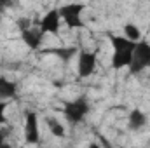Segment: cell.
I'll return each mask as SVG.
<instances>
[{
  "label": "cell",
  "mask_w": 150,
  "mask_h": 148,
  "mask_svg": "<svg viewBox=\"0 0 150 148\" xmlns=\"http://www.w3.org/2000/svg\"><path fill=\"white\" fill-rule=\"evenodd\" d=\"M98 66V56L93 51H80L77 59V73L80 78H89L96 72Z\"/></svg>",
  "instance_id": "5"
},
{
  "label": "cell",
  "mask_w": 150,
  "mask_h": 148,
  "mask_svg": "<svg viewBox=\"0 0 150 148\" xmlns=\"http://www.w3.org/2000/svg\"><path fill=\"white\" fill-rule=\"evenodd\" d=\"M9 136V129H0V147L5 143V138Z\"/></svg>",
  "instance_id": "15"
},
{
  "label": "cell",
  "mask_w": 150,
  "mask_h": 148,
  "mask_svg": "<svg viewBox=\"0 0 150 148\" xmlns=\"http://www.w3.org/2000/svg\"><path fill=\"white\" fill-rule=\"evenodd\" d=\"M21 38H23V42H25L30 49L37 51L38 47L42 45V42H44V32H42L40 28L28 26V28H25V30L21 32Z\"/></svg>",
  "instance_id": "8"
},
{
  "label": "cell",
  "mask_w": 150,
  "mask_h": 148,
  "mask_svg": "<svg viewBox=\"0 0 150 148\" xmlns=\"http://www.w3.org/2000/svg\"><path fill=\"white\" fill-rule=\"evenodd\" d=\"M61 25H63V19H61L59 9H51V11H47V12L42 16V19L38 21V28L44 32V35H58Z\"/></svg>",
  "instance_id": "6"
},
{
  "label": "cell",
  "mask_w": 150,
  "mask_h": 148,
  "mask_svg": "<svg viewBox=\"0 0 150 148\" xmlns=\"http://www.w3.org/2000/svg\"><path fill=\"white\" fill-rule=\"evenodd\" d=\"M82 11H84L82 4H67V5L59 7V14H61L63 25L67 28H70V30L82 28L84 26V23H82Z\"/></svg>",
  "instance_id": "4"
},
{
  "label": "cell",
  "mask_w": 150,
  "mask_h": 148,
  "mask_svg": "<svg viewBox=\"0 0 150 148\" xmlns=\"http://www.w3.org/2000/svg\"><path fill=\"white\" fill-rule=\"evenodd\" d=\"M127 125L131 131H140L147 125V113L140 110V108H134L131 110L129 117H127Z\"/></svg>",
  "instance_id": "9"
},
{
  "label": "cell",
  "mask_w": 150,
  "mask_h": 148,
  "mask_svg": "<svg viewBox=\"0 0 150 148\" xmlns=\"http://www.w3.org/2000/svg\"><path fill=\"white\" fill-rule=\"evenodd\" d=\"M12 4H14V0H0V9H9V7H12Z\"/></svg>",
  "instance_id": "16"
},
{
  "label": "cell",
  "mask_w": 150,
  "mask_h": 148,
  "mask_svg": "<svg viewBox=\"0 0 150 148\" xmlns=\"http://www.w3.org/2000/svg\"><path fill=\"white\" fill-rule=\"evenodd\" d=\"M25 140L28 145H37L40 141V127L38 117L35 111H28L25 117Z\"/></svg>",
  "instance_id": "7"
},
{
  "label": "cell",
  "mask_w": 150,
  "mask_h": 148,
  "mask_svg": "<svg viewBox=\"0 0 150 148\" xmlns=\"http://www.w3.org/2000/svg\"><path fill=\"white\" fill-rule=\"evenodd\" d=\"M49 52L51 54H56L63 61H70L75 54H77V49L75 47H59V49H49Z\"/></svg>",
  "instance_id": "12"
},
{
  "label": "cell",
  "mask_w": 150,
  "mask_h": 148,
  "mask_svg": "<svg viewBox=\"0 0 150 148\" xmlns=\"http://www.w3.org/2000/svg\"><path fill=\"white\" fill-rule=\"evenodd\" d=\"M5 110H7V101H4V99H0V125L2 124H5Z\"/></svg>",
  "instance_id": "14"
},
{
  "label": "cell",
  "mask_w": 150,
  "mask_h": 148,
  "mask_svg": "<svg viewBox=\"0 0 150 148\" xmlns=\"http://www.w3.org/2000/svg\"><path fill=\"white\" fill-rule=\"evenodd\" d=\"M87 113H89V101L86 96H79L72 101L65 103V108H63V115L70 124L82 122L87 117Z\"/></svg>",
  "instance_id": "3"
},
{
  "label": "cell",
  "mask_w": 150,
  "mask_h": 148,
  "mask_svg": "<svg viewBox=\"0 0 150 148\" xmlns=\"http://www.w3.org/2000/svg\"><path fill=\"white\" fill-rule=\"evenodd\" d=\"M47 127H49V131H51L52 136H56V138H63V136H65V125H63L58 118L49 117V118H47Z\"/></svg>",
  "instance_id": "11"
},
{
  "label": "cell",
  "mask_w": 150,
  "mask_h": 148,
  "mask_svg": "<svg viewBox=\"0 0 150 148\" xmlns=\"http://www.w3.org/2000/svg\"><path fill=\"white\" fill-rule=\"evenodd\" d=\"M124 37H127L129 40L138 42V40H142V32H140V28H138L136 25L126 23V25H124Z\"/></svg>",
  "instance_id": "13"
},
{
  "label": "cell",
  "mask_w": 150,
  "mask_h": 148,
  "mask_svg": "<svg viewBox=\"0 0 150 148\" xmlns=\"http://www.w3.org/2000/svg\"><path fill=\"white\" fill-rule=\"evenodd\" d=\"M110 45H112V66L115 70L127 68L133 59V52L136 47L134 40H129L124 35H110Z\"/></svg>",
  "instance_id": "1"
},
{
  "label": "cell",
  "mask_w": 150,
  "mask_h": 148,
  "mask_svg": "<svg viewBox=\"0 0 150 148\" xmlns=\"http://www.w3.org/2000/svg\"><path fill=\"white\" fill-rule=\"evenodd\" d=\"M131 75H138L143 70L150 68V44L147 40H138L134 52H133V59L131 65L127 66Z\"/></svg>",
  "instance_id": "2"
},
{
  "label": "cell",
  "mask_w": 150,
  "mask_h": 148,
  "mask_svg": "<svg viewBox=\"0 0 150 148\" xmlns=\"http://www.w3.org/2000/svg\"><path fill=\"white\" fill-rule=\"evenodd\" d=\"M16 94H18V84L14 80L0 77V99L7 101V99H12Z\"/></svg>",
  "instance_id": "10"
}]
</instances>
